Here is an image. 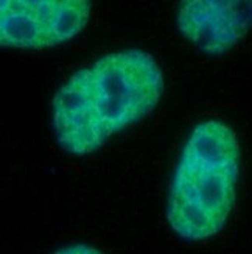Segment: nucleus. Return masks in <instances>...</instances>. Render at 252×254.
Wrapping results in <instances>:
<instances>
[{
	"mask_svg": "<svg viewBox=\"0 0 252 254\" xmlns=\"http://www.w3.org/2000/svg\"><path fill=\"white\" fill-rule=\"evenodd\" d=\"M163 75L151 55L123 50L75 72L53 98V129L59 145L83 156L154 109Z\"/></svg>",
	"mask_w": 252,
	"mask_h": 254,
	"instance_id": "f257e3e1",
	"label": "nucleus"
},
{
	"mask_svg": "<svg viewBox=\"0 0 252 254\" xmlns=\"http://www.w3.org/2000/svg\"><path fill=\"white\" fill-rule=\"evenodd\" d=\"M240 159L231 127L205 120L192 129L168 190L167 218L179 237L204 240L223 229L235 203Z\"/></svg>",
	"mask_w": 252,
	"mask_h": 254,
	"instance_id": "f03ea898",
	"label": "nucleus"
},
{
	"mask_svg": "<svg viewBox=\"0 0 252 254\" xmlns=\"http://www.w3.org/2000/svg\"><path fill=\"white\" fill-rule=\"evenodd\" d=\"M83 0H0V47L47 49L73 39L87 25Z\"/></svg>",
	"mask_w": 252,
	"mask_h": 254,
	"instance_id": "7ed1b4c3",
	"label": "nucleus"
},
{
	"mask_svg": "<svg viewBox=\"0 0 252 254\" xmlns=\"http://www.w3.org/2000/svg\"><path fill=\"white\" fill-rule=\"evenodd\" d=\"M251 24V2H184L178 27L196 47L223 55L242 39Z\"/></svg>",
	"mask_w": 252,
	"mask_h": 254,
	"instance_id": "20e7f679",
	"label": "nucleus"
},
{
	"mask_svg": "<svg viewBox=\"0 0 252 254\" xmlns=\"http://www.w3.org/2000/svg\"><path fill=\"white\" fill-rule=\"evenodd\" d=\"M54 254H101V253L98 250H95L94 247L84 245V244H75V245H69V247L61 248Z\"/></svg>",
	"mask_w": 252,
	"mask_h": 254,
	"instance_id": "39448f33",
	"label": "nucleus"
}]
</instances>
